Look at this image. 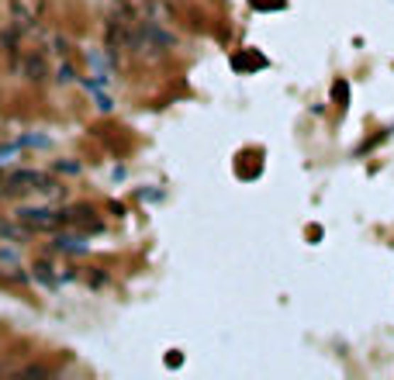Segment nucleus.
<instances>
[{
    "instance_id": "obj_1",
    "label": "nucleus",
    "mask_w": 394,
    "mask_h": 380,
    "mask_svg": "<svg viewBox=\"0 0 394 380\" xmlns=\"http://www.w3.org/2000/svg\"><path fill=\"white\" fill-rule=\"evenodd\" d=\"M14 218H21L31 232H59L66 225V215L55 208H18Z\"/></svg>"
},
{
    "instance_id": "obj_2",
    "label": "nucleus",
    "mask_w": 394,
    "mask_h": 380,
    "mask_svg": "<svg viewBox=\"0 0 394 380\" xmlns=\"http://www.w3.org/2000/svg\"><path fill=\"white\" fill-rule=\"evenodd\" d=\"M62 215H66V225H73V228L87 232V235L104 232V218L97 215L94 204H73V208H62Z\"/></svg>"
},
{
    "instance_id": "obj_3",
    "label": "nucleus",
    "mask_w": 394,
    "mask_h": 380,
    "mask_svg": "<svg viewBox=\"0 0 394 380\" xmlns=\"http://www.w3.org/2000/svg\"><path fill=\"white\" fill-rule=\"evenodd\" d=\"M45 177H49V173H42V169H14V173L4 180V194H7V197H18V194L42 190Z\"/></svg>"
},
{
    "instance_id": "obj_4",
    "label": "nucleus",
    "mask_w": 394,
    "mask_h": 380,
    "mask_svg": "<svg viewBox=\"0 0 394 380\" xmlns=\"http://www.w3.org/2000/svg\"><path fill=\"white\" fill-rule=\"evenodd\" d=\"M42 18V0H11V21L18 31H31Z\"/></svg>"
},
{
    "instance_id": "obj_5",
    "label": "nucleus",
    "mask_w": 394,
    "mask_h": 380,
    "mask_svg": "<svg viewBox=\"0 0 394 380\" xmlns=\"http://www.w3.org/2000/svg\"><path fill=\"white\" fill-rule=\"evenodd\" d=\"M90 245H87V232H59L53 239V252H66V256H83Z\"/></svg>"
},
{
    "instance_id": "obj_6",
    "label": "nucleus",
    "mask_w": 394,
    "mask_h": 380,
    "mask_svg": "<svg viewBox=\"0 0 394 380\" xmlns=\"http://www.w3.org/2000/svg\"><path fill=\"white\" fill-rule=\"evenodd\" d=\"M18 66H21V77H28L31 83H42L49 77V62L42 59V52H25L18 59Z\"/></svg>"
},
{
    "instance_id": "obj_7",
    "label": "nucleus",
    "mask_w": 394,
    "mask_h": 380,
    "mask_svg": "<svg viewBox=\"0 0 394 380\" xmlns=\"http://www.w3.org/2000/svg\"><path fill=\"white\" fill-rule=\"evenodd\" d=\"M28 232H31V228H28L21 218H14V221L0 218V239H4V242H11V245L25 242V239H28Z\"/></svg>"
},
{
    "instance_id": "obj_8",
    "label": "nucleus",
    "mask_w": 394,
    "mask_h": 380,
    "mask_svg": "<svg viewBox=\"0 0 394 380\" xmlns=\"http://www.w3.org/2000/svg\"><path fill=\"white\" fill-rule=\"evenodd\" d=\"M31 276H35L42 287H49V291H55V287H59V280H62V276H55V267L49 263V259H38V263L31 267Z\"/></svg>"
},
{
    "instance_id": "obj_9",
    "label": "nucleus",
    "mask_w": 394,
    "mask_h": 380,
    "mask_svg": "<svg viewBox=\"0 0 394 380\" xmlns=\"http://www.w3.org/2000/svg\"><path fill=\"white\" fill-rule=\"evenodd\" d=\"M266 66V59H263L260 52H239V55H232V69H239V73H253V69H263Z\"/></svg>"
},
{
    "instance_id": "obj_10",
    "label": "nucleus",
    "mask_w": 394,
    "mask_h": 380,
    "mask_svg": "<svg viewBox=\"0 0 394 380\" xmlns=\"http://www.w3.org/2000/svg\"><path fill=\"white\" fill-rule=\"evenodd\" d=\"M53 169H55V173H62V177H80V173H83L80 160H55Z\"/></svg>"
},
{
    "instance_id": "obj_11",
    "label": "nucleus",
    "mask_w": 394,
    "mask_h": 380,
    "mask_svg": "<svg viewBox=\"0 0 394 380\" xmlns=\"http://www.w3.org/2000/svg\"><path fill=\"white\" fill-rule=\"evenodd\" d=\"M55 83H80V73L73 62H59V69H55Z\"/></svg>"
},
{
    "instance_id": "obj_12",
    "label": "nucleus",
    "mask_w": 394,
    "mask_h": 380,
    "mask_svg": "<svg viewBox=\"0 0 394 380\" xmlns=\"http://www.w3.org/2000/svg\"><path fill=\"white\" fill-rule=\"evenodd\" d=\"M332 101H336L342 111L349 108V83H346V80H336V83H332Z\"/></svg>"
},
{
    "instance_id": "obj_13",
    "label": "nucleus",
    "mask_w": 394,
    "mask_h": 380,
    "mask_svg": "<svg viewBox=\"0 0 394 380\" xmlns=\"http://www.w3.org/2000/svg\"><path fill=\"white\" fill-rule=\"evenodd\" d=\"M21 142H7V145H0V166H7V163H14L18 156H21Z\"/></svg>"
},
{
    "instance_id": "obj_14",
    "label": "nucleus",
    "mask_w": 394,
    "mask_h": 380,
    "mask_svg": "<svg viewBox=\"0 0 394 380\" xmlns=\"http://www.w3.org/2000/svg\"><path fill=\"white\" fill-rule=\"evenodd\" d=\"M253 11H288V0H249Z\"/></svg>"
},
{
    "instance_id": "obj_15",
    "label": "nucleus",
    "mask_w": 394,
    "mask_h": 380,
    "mask_svg": "<svg viewBox=\"0 0 394 380\" xmlns=\"http://www.w3.org/2000/svg\"><path fill=\"white\" fill-rule=\"evenodd\" d=\"M18 142H21V145H31V149H49V145H53L49 135H21Z\"/></svg>"
},
{
    "instance_id": "obj_16",
    "label": "nucleus",
    "mask_w": 394,
    "mask_h": 380,
    "mask_svg": "<svg viewBox=\"0 0 394 380\" xmlns=\"http://www.w3.org/2000/svg\"><path fill=\"white\" fill-rule=\"evenodd\" d=\"M135 197H138V201H149V204H156V201H163V190L138 187V190H135Z\"/></svg>"
},
{
    "instance_id": "obj_17",
    "label": "nucleus",
    "mask_w": 394,
    "mask_h": 380,
    "mask_svg": "<svg viewBox=\"0 0 394 380\" xmlns=\"http://www.w3.org/2000/svg\"><path fill=\"white\" fill-rule=\"evenodd\" d=\"M166 367H170V370H180V367H184V356H180V350H170V356H166Z\"/></svg>"
},
{
    "instance_id": "obj_18",
    "label": "nucleus",
    "mask_w": 394,
    "mask_h": 380,
    "mask_svg": "<svg viewBox=\"0 0 394 380\" xmlns=\"http://www.w3.org/2000/svg\"><path fill=\"white\" fill-rule=\"evenodd\" d=\"M94 94H97V108H101V111H111V108H114V101H111L107 94H101V90H94Z\"/></svg>"
},
{
    "instance_id": "obj_19",
    "label": "nucleus",
    "mask_w": 394,
    "mask_h": 380,
    "mask_svg": "<svg viewBox=\"0 0 394 380\" xmlns=\"http://www.w3.org/2000/svg\"><path fill=\"white\" fill-rule=\"evenodd\" d=\"M107 211L114 218H125V204H121V201H107Z\"/></svg>"
},
{
    "instance_id": "obj_20",
    "label": "nucleus",
    "mask_w": 394,
    "mask_h": 380,
    "mask_svg": "<svg viewBox=\"0 0 394 380\" xmlns=\"http://www.w3.org/2000/svg\"><path fill=\"white\" fill-rule=\"evenodd\" d=\"M0 263H7V267H18V256H14L11 249H0Z\"/></svg>"
},
{
    "instance_id": "obj_21",
    "label": "nucleus",
    "mask_w": 394,
    "mask_h": 380,
    "mask_svg": "<svg viewBox=\"0 0 394 380\" xmlns=\"http://www.w3.org/2000/svg\"><path fill=\"white\" fill-rule=\"evenodd\" d=\"M21 374H31V377H49V367H25Z\"/></svg>"
},
{
    "instance_id": "obj_22",
    "label": "nucleus",
    "mask_w": 394,
    "mask_h": 380,
    "mask_svg": "<svg viewBox=\"0 0 394 380\" xmlns=\"http://www.w3.org/2000/svg\"><path fill=\"white\" fill-rule=\"evenodd\" d=\"M0 194H4V190H0Z\"/></svg>"
}]
</instances>
